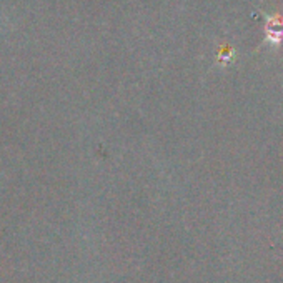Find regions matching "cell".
Wrapping results in <instances>:
<instances>
[{
    "label": "cell",
    "mask_w": 283,
    "mask_h": 283,
    "mask_svg": "<svg viewBox=\"0 0 283 283\" xmlns=\"http://www.w3.org/2000/svg\"><path fill=\"white\" fill-rule=\"evenodd\" d=\"M267 38L270 42H282L283 40V19L280 15L270 17L268 19Z\"/></svg>",
    "instance_id": "1"
}]
</instances>
